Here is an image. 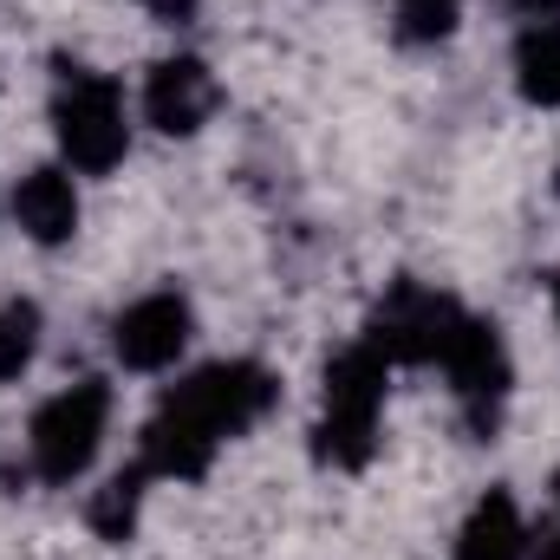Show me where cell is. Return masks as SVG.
Listing matches in <instances>:
<instances>
[{
  "label": "cell",
  "mask_w": 560,
  "mask_h": 560,
  "mask_svg": "<svg viewBox=\"0 0 560 560\" xmlns=\"http://www.w3.org/2000/svg\"><path fill=\"white\" fill-rule=\"evenodd\" d=\"M7 215H13V229H20L33 248H66V242L79 235V222H85L79 176H72L66 163H33V170L13 183V196H7Z\"/></svg>",
  "instance_id": "obj_10"
},
{
  "label": "cell",
  "mask_w": 560,
  "mask_h": 560,
  "mask_svg": "<svg viewBox=\"0 0 560 560\" xmlns=\"http://www.w3.org/2000/svg\"><path fill=\"white\" fill-rule=\"evenodd\" d=\"M528 560H560V528H541L535 548H528Z\"/></svg>",
  "instance_id": "obj_18"
},
{
  "label": "cell",
  "mask_w": 560,
  "mask_h": 560,
  "mask_svg": "<svg viewBox=\"0 0 560 560\" xmlns=\"http://www.w3.org/2000/svg\"><path fill=\"white\" fill-rule=\"evenodd\" d=\"M548 502H555V515H560V469L548 476Z\"/></svg>",
  "instance_id": "obj_19"
},
{
  "label": "cell",
  "mask_w": 560,
  "mask_h": 560,
  "mask_svg": "<svg viewBox=\"0 0 560 560\" xmlns=\"http://www.w3.org/2000/svg\"><path fill=\"white\" fill-rule=\"evenodd\" d=\"M215 456H222V436L196 418L176 392H163V405L143 423V456L138 463L156 482H202Z\"/></svg>",
  "instance_id": "obj_9"
},
{
  "label": "cell",
  "mask_w": 560,
  "mask_h": 560,
  "mask_svg": "<svg viewBox=\"0 0 560 560\" xmlns=\"http://www.w3.org/2000/svg\"><path fill=\"white\" fill-rule=\"evenodd\" d=\"M105 436H112V385L105 378H79V385L52 392L33 411V423H26V469L46 489H72L79 476H92Z\"/></svg>",
  "instance_id": "obj_3"
},
{
  "label": "cell",
  "mask_w": 560,
  "mask_h": 560,
  "mask_svg": "<svg viewBox=\"0 0 560 560\" xmlns=\"http://www.w3.org/2000/svg\"><path fill=\"white\" fill-rule=\"evenodd\" d=\"M189 339H196V306H189L176 287L138 293V300L118 306V319H112V359H118L125 372H143V378L183 365Z\"/></svg>",
  "instance_id": "obj_7"
},
{
  "label": "cell",
  "mask_w": 560,
  "mask_h": 560,
  "mask_svg": "<svg viewBox=\"0 0 560 560\" xmlns=\"http://www.w3.org/2000/svg\"><path fill=\"white\" fill-rule=\"evenodd\" d=\"M515 92L528 105H560V20H528L515 39Z\"/></svg>",
  "instance_id": "obj_13"
},
{
  "label": "cell",
  "mask_w": 560,
  "mask_h": 560,
  "mask_svg": "<svg viewBox=\"0 0 560 560\" xmlns=\"http://www.w3.org/2000/svg\"><path fill=\"white\" fill-rule=\"evenodd\" d=\"M150 482H156V476H150L143 463H131V469H118V476H105V482L92 489V502H85V522H92V535H98V541L125 548V541L138 535Z\"/></svg>",
  "instance_id": "obj_12"
},
{
  "label": "cell",
  "mask_w": 560,
  "mask_h": 560,
  "mask_svg": "<svg viewBox=\"0 0 560 560\" xmlns=\"http://www.w3.org/2000/svg\"><path fill=\"white\" fill-rule=\"evenodd\" d=\"M385 392H392V359L378 346H346L339 359H326L319 378V423H313V456L326 469H365L378 450V423H385Z\"/></svg>",
  "instance_id": "obj_1"
},
{
  "label": "cell",
  "mask_w": 560,
  "mask_h": 560,
  "mask_svg": "<svg viewBox=\"0 0 560 560\" xmlns=\"http://www.w3.org/2000/svg\"><path fill=\"white\" fill-rule=\"evenodd\" d=\"M39 339H46V313H39V300L7 293V300H0V385H20V378L33 372Z\"/></svg>",
  "instance_id": "obj_14"
},
{
  "label": "cell",
  "mask_w": 560,
  "mask_h": 560,
  "mask_svg": "<svg viewBox=\"0 0 560 560\" xmlns=\"http://www.w3.org/2000/svg\"><path fill=\"white\" fill-rule=\"evenodd\" d=\"M528 548H535V528H528L522 502L509 489H489L463 515V528L450 541V560H528Z\"/></svg>",
  "instance_id": "obj_11"
},
{
  "label": "cell",
  "mask_w": 560,
  "mask_h": 560,
  "mask_svg": "<svg viewBox=\"0 0 560 560\" xmlns=\"http://www.w3.org/2000/svg\"><path fill=\"white\" fill-rule=\"evenodd\" d=\"M52 138H59V163L72 176H112L131 156L125 85L92 66H66L52 85Z\"/></svg>",
  "instance_id": "obj_2"
},
{
  "label": "cell",
  "mask_w": 560,
  "mask_h": 560,
  "mask_svg": "<svg viewBox=\"0 0 560 560\" xmlns=\"http://www.w3.org/2000/svg\"><path fill=\"white\" fill-rule=\"evenodd\" d=\"M469 306H456L450 293L423 287V280H398L378 306H372V326H365V346H378L392 365H436L443 346L456 339Z\"/></svg>",
  "instance_id": "obj_5"
},
{
  "label": "cell",
  "mask_w": 560,
  "mask_h": 560,
  "mask_svg": "<svg viewBox=\"0 0 560 560\" xmlns=\"http://www.w3.org/2000/svg\"><path fill=\"white\" fill-rule=\"evenodd\" d=\"M463 26V0H392V33L405 46H443Z\"/></svg>",
  "instance_id": "obj_15"
},
{
  "label": "cell",
  "mask_w": 560,
  "mask_h": 560,
  "mask_svg": "<svg viewBox=\"0 0 560 560\" xmlns=\"http://www.w3.org/2000/svg\"><path fill=\"white\" fill-rule=\"evenodd\" d=\"M436 365H443V378H450V392H456V411L469 423V436H495L502 405H509V385H515V359H509L502 326L463 313V326H456V339L443 346Z\"/></svg>",
  "instance_id": "obj_4"
},
{
  "label": "cell",
  "mask_w": 560,
  "mask_h": 560,
  "mask_svg": "<svg viewBox=\"0 0 560 560\" xmlns=\"http://www.w3.org/2000/svg\"><path fill=\"white\" fill-rule=\"evenodd\" d=\"M170 392L209 423L222 443H229V436H248V430L280 405V378L261 365V359H215V365L189 372V378L170 385Z\"/></svg>",
  "instance_id": "obj_6"
},
{
  "label": "cell",
  "mask_w": 560,
  "mask_h": 560,
  "mask_svg": "<svg viewBox=\"0 0 560 560\" xmlns=\"http://www.w3.org/2000/svg\"><path fill=\"white\" fill-rule=\"evenodd\" d=\"M555 319H560V275H555Z\"/></svg>",
  "instance_id": "obj_20"
},
{
  "label": "cell",
  "mask_w": 560,
  "mask_h": 560,
  "mask_svg": "<svg viewBox=\"0 0 560 560\" xmlns=\"http://www.w3.org/2000/svg\"><path fill=\"white\" fill-rule=\"evenodd\" d=\"M215 105H222V85H215L209 59H196V52H170L143 72L138 112L156 138H196L215 118Z\"/></svg>",
  "instance_id": "obj_8"
},
{
  "label": "cell",
  "mask_w": 560,
  "mask_h": 560,
  "mask_svg": "<svg viewBox=\"0 0 560 560\" xmlns=\"http://www.w3.org/2000/svg\"><path fill=\"white\" fill-rule=\"evenodd\" d=\"M143 7H150V13H156V20H170V26H176V20H189V13H196V0H143Z\"/></svg>",
  "instance_id": "obj_16"
},
{
  "label": "cell",
  "mask_w": 560,
  "mask_h": 560,
  "mask_svg": "<svg viewBox=\"0 0 560 560\" xmlns=\"http://www.w3.org/2000/svg\"><path fill=\"white\" fill-rule=\"evenodd\" d=\"M522 20H560V0H509Z\"/></svg>",
  "instance_id": "obj_17"
}]
</instances>
